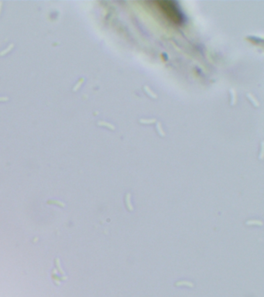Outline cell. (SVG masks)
I'll return each instance as SVG.
<instances>
[{
    "label": "cell",
    "mask_w": 264,
    "mask_h": 297,
    "mask_svg": "<svg viewBox=\"0 0 264 297\" xmlns=\"http://www.w3.org/2000/svg\"><path fill=\"white\" fill-rule=\"evenodd\" d=\"M154 3L157 4V8L172 23L179 25L184 22V15L176 2L157 1L154 2Z\"/></svg>",
    "instance_id": "cell-1"
},
{
    "label": "cell",
    "mask_w": 264,
    "mask_h": 297,
    "mask_svg": "<svg viewBox=\"0 0 264 297\" xmlns=\"http://www.w3.org/2000/svg\"><path fill=\"white\" fill-rule=\"evenodd\" d=\"M247 225H260L262 226L263 225V223L260 221H258V220H250V221H248L246 223Z\"/></svg>",
    "instance_id": "cell-5"
},
{
    "label": "cell",
    "mask_w": 264,
    "mask_h": 297,
    "mask_svg": "<svg viewBox=\"0 0 264 297\" xmlns=\"http://www.w3.org/2000/svg\"><path fill=\"white\" fill-rule=\"evenodd\" d=\"M84 82V79H81L80 81H79V82L76 85H75V87H74V89H73V91H77L79 87H80V86L81 85V84Z\"/></svg>",
    "instance_id": "cell-9"
},
{
    "label": "cell",
    "mask_w": 264,
    "mask_h": 297,
    "mask_svg": "<svg viewBox=\"0 0 264 297\" xmlns=\"http://www.w3.org/2000/svg\"><path fill=\"white\" fill-rule=\"evenodd\" d=\"M47 203L48 204H54V205H58L59 207H65V203L61 201H56V200H49L47 201Z\"/></svg>",
    "instance_id": "cell-4"
},
{
    "label": "cell",
    "mask_w": 264,
    "mask_h": 297,
    "mask_svg": "<svg viewBox=\"0 0 264 297\" xmlns=\"http://www.w3.org/2000/svg\"><path fill=\"white\" fill-rule=\"evenodd\" d=\"M176 285L177 286H181V285H187V286H190V287H193L194 284L191 282H188V281H180V282H177L176 283Z\"/></svg>",
    "instance_id": "cell-6"
},
{
    "label": "cell",
    "mask_w": 264,
    "mask_h": 297,
    "mask_svg": "<svg viewBox=\"0 0 264 297\" xmlns=\"http://www.w3.org/2000/svg\"><path fill=\"white\" fill-rule=\"evenodd\" d=\"M9 100L8 97H0V101H6Z\"/></svg>",
    "instance_id": "cell-10"
},
{
    "label": "cell",
    "mask_w": 264,
    "mask_h": 297,
    "mask_svg": "<svg viewBox=\"0 0 264 297\" xmlns=\"http://www.w3.org/2000/svg\"><path fill=\"white\" fill-rule=\"evenodd\" d=\"M51 276H52V279H53V280L54 281V283L57 284V285H60V278L58 277V275H56V274H54L52 273V275H51Z\"/></svg>",
    "instance_id": "cell-8"
},
{
    "label": "cell",
    "mask_w": 264,
    "mask_h": 297,
    "mask_svg": "<svg viewBox=\"0 0 264 297\" xmlns=\"http://www.w3.org/2000/svg\"><path fill=\"white\" fill-rule=\"evenodd\" d=\"M2 2H0V12H1V9H2Z\"/></svg>",
    "instance_id": "cell-11"
},
{
    "label": "cell",
    "mask_w": 264,
    "mask_h": 297,
    "mask_svg": "<svg viewBox=\"0 0 264 297\" xmlns=\"http://www.w3.org/2000/svg\"><path fill=\"white\" fill-rule=\"evenodd\" d=\"M55 265H56V268H57V270L59 272V273L61 275H64V270L61 269V266H60V259L58 258L55 259Z\"/></svg>",
    "instance_id": "cell-3"
},
{
    "label": "cell",
    "mask_w": 264,
    "mask_h": 297,
    "mask_svg": "<svg viewBox=\"0 0 264 297\" xmlns=\"http://www.w3.org/2000/svg\"><path fill=\"white\" fill-rule=\"evenodd\" d=\"M126 205L128 209L130 211H133V207L131 203V194L129 193H126Z\"/></svg>",
    "instance_id": "cell-2"
},
{
    "label": "cell",
    "mask_w": 264,
    "mask_h": 297,
    "mask_svg": "<svg viewBox=\"0 0 264 297\" xmlns=\"http://www.w3.org/2000/svg\"><path fill=\"white\" fill-rule=\"evenodd\" d=\"M13 47H14V44H13V43H11L8 47L6 48V49H5V50H2V52H0V56H3V55H5L6 53H9V52H10Z\"/></svg>",
    "instance_id": "cell-7"
}]
</instances>
